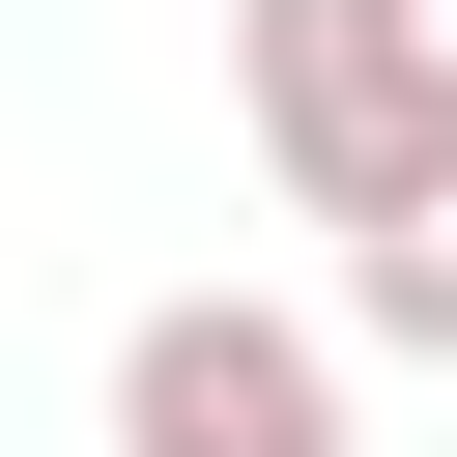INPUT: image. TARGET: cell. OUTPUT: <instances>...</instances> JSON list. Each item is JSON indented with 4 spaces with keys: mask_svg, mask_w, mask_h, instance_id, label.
<instances>
[{
    "mask_svg": "<svg viewBox=\"0 0 457 457\" xmlns=\"http://www.w3.org/2000/svg\"><path fill=\"white\" fill-rule=\"evenodd\" d=\"M228 114H257L286 228H371L457 171V0H228Z\"/></svg>",
    "mask_w": 457,
    "mask_h": 457,
    "instance_id": "1",
    "label": "cell"
},
{
    "mask_svg": "<svg viewBox=\"0 0 457 457\" xmlns=\"http://www.w3.org/2000/svg\"><path fill=\"white\" fill-rule=\"evenodd\" d=\"M114 457H371L343 314H286V286H143V314H114Z\"/></svg>",
    "mask_w": 457,
    "mask_h": 457,
    "instance_id": "2",
    "label": "cell"
},
{
    "mask_svg": "<svg viewBox=\"0 0 457 457\" xmlns=\"http://www.w3.org/2000/svg\"><path fill=\"white\" fill-rule=\"evenodd\" d=\"M343 343H371V371H457V171L343 228Z\"/></svg>",
    "mask_w": 457,
    "mask_h": 457,
    "instance_id": "3",
    "label": "cell"
}]
</instances>
